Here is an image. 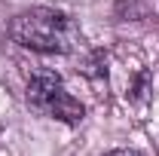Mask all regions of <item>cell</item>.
<instances>
[{"label":"cell","instance_id":"cell-1","mask_svg":"<svg viewBox=\"0 0 159 156\" xmlns=\"http://www.w3.org/2000/svg\"><path fill=\"white\" fill-rule=\"evenodd\" d=\"M6 31L19 46L31 52H43V55H74L83 46L77 21L67 12L49 9V6H34V9L19 12Z\"/></svg>","mask_w":159,"mask_h":156},{"label":"cell","instance_id":"cell-3","mask_svg":"<svg viewBox=\"0 0 159 156\" xmlns=\"http://www.w3.org/2000/svg\"><path fill=\"white\" fill-rule=\"evenodd\" d=\"M104 156H147L144 150H135V147H119V150H110Z\"/></svg>","mask_w":159,"mask_h":156},{"label":"cell","instance_id":"cell-2","mask_svg":"<svg viewBox=\"0 0 159 156\" xmlns=\"http://www.w3.org/2000/svg\"><path fill=\"white\" fill-rule=\"evenodd\" d=\"M25 98H28L31 110H37L49 119H58V122H67V126H80L86 117V107L64 89L61 77L49 67H40L28 77Z\"/></svg>","mask_w":159,"mask_h":156}]
</instances>
